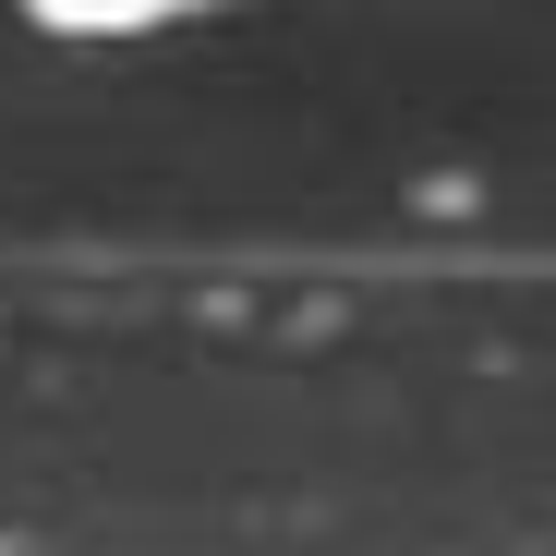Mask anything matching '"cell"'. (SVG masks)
Wrapping results in <instances>:
<instances>
[{"mask_svg": "<svg viewBox=\"0 0 556 556\" xmlns=\"http://www.w3.org/2000/svg\"><path fill=\"white\" fill-rule=\"evenodd\" d=\"M194 0H25L37 37H146V25H181Z\"/></svg>", "mask_w": 556, "mask_h": 556, "instance_id": "1", "label": "cell"}]
</instances>
